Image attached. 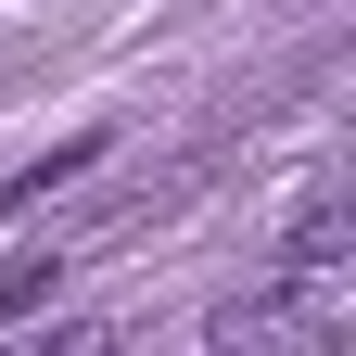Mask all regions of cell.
I'll return each instance as SVG.
<instances>
[{"instance_id": "2", "label": "cell", "mask_w": 356, "mask_h": 356, "mask_svg": "<svg viewBox=\"0 0 356 356\" xmlns=\"http://www.w3.org/2000/svg\"><path fill=\"white\" fill-rule=\"evenodd\" d=\"M102 153H115V140H102V127H89V140H64L51 165H26V178H0V216H26V204H51V191H76V178L102 165Z\"/></svg>"}, {"instance_id": "1", "label": "cell", "mask_w": 356, "mask_h": 356, "mask_svg": "<svg viewBox=\"0 0 356 356\" xmlns=\"http://www.w3.org/2000/svg\"><path fill=\"white\" fill-rule=\"evenodd\" d=\"M343 242H356L343 191H305V204H293V229H280V267H343Z\"/></svg>"}, {"instance_id": "3", "label": "cell", "mask_w": 356, "mask_h": 356, "mask_svg": "<svg viewBox=\"0 0 356 356\" xmlns=\"http://www.w3.org/2000/svg\"><path fill=\"white\" fill-rule=\"evenodd\" d=\"M64 293V254H13L0 267V318H26V305H51Z\"/></svg>"}]
</instances>
